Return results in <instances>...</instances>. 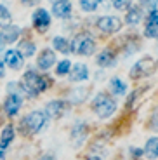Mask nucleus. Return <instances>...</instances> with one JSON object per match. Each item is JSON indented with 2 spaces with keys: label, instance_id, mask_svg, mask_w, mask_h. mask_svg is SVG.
I'll use <instances>...</instances> for the list:
<instances>
[{
  "label": "nucleus",
  "instance_id": "obj_32",
  "mask_svg": "<svg viewBox=\"0 0 158 160\" xmlns=\"http://www.w3.org/2000/svg\"><path fill=\"white\" fill-rule=\"evenodd\" d=\"M131 153H132V157H134V158H139V157L144 155V152H142L141 148H131Z\"/></svg>",
  "mask_w": 158,
  "mask_h": 160
},
{
  "label": "nucleus",
  "instance_id": "obj_34",
  "mask_svg": "<svg viewBox=\"0 0 158 160\" xmlns=\"http://www.w3.org/2000/svg\"><path fill=\"white\" fill-rule=\"evenodd\" d=\"M5 75V66H4V61L0 59V77Z\"/></svg>",
  "mask_w": 158,
  "mask_h": 160
},
{
  "label": "nucleus",
  "instance_id": "obj_24",
  "mask_svg": "<svg viewBox=\"0 0 158 160\" xmlns=\"http://www.w3.org/2000/svg\"><path fill=\"white\" fill-rule=\"evenodd\" d=\"M11 12L7 11V7L5 5H0V30L5 28V26H9L11 24Z\"/></svg>",
  "mask_w": 158,
  "mask_h": 160
},
{
  "label": "nucleus",
  "instance_id": "obj_6",
  "mask_svg": "<svg viewBox=\"0 0 158 160\" xmlns=\"http://www.w3.org/2000/svg\"><path fill=\"white\" fill-rule=\"evenodd\" d=\"M122 19L116 16H103V18H99L97 19V28L101 30V32L104 33H116L122 30Z\"/></svg>",
  "mask_w": 158,
  "mask_h": 160
},
{
  "label": "nucleus",
  "instance_id": "obj_7",
  "mask_svg": "<svg viewBox=\"0 0 158 160\" xmlns=\"http://www.w3.org/2000/svg\"><path fill=\"white\" fill-rule=\"evenodd\" d=\"M89 136V127L87 124H83V122H78L71 127V132H70V141L71 144L75 146V148H80L83 144V141L87 139Z\"/></svg>",
  "mask_w": 158,
  "mask_h": 160
},
{
  "label": "nucleus",
  "instance_id": "obj_13",
  "mask_svg": "<svg viewBox=\"0 0 158 160\" xmlns=\"http://www.w3.org/2000/svg\"><path fill=\"white\" fill-rule=\"evenodd\" d=\"M89 78V68H87V64H75L73 68H71L70 72V80L71 82H83V80H87Z\"/></svg>",
  "mask_w": 158,
  "mask_h": 160
},
{
  "label": "nucleus",
  "instance_id": "obj_19",
  "mask_svg": "<svg viewBox=\"0 0 158 160\" xmlns=\"http://www.w3.org/2000/svg\"><path fill=\"white\" fill-rule=\"evenodd\" d=\"M142 18V9L141 7H131L129 12L125 14V23L127 24H139Z\"/></svg>",
  "mask_w": 158,
  "mask_h": 160
},
{
  "label": "nucleus",
  "instance_id": "obj_21",
  "mask_svg": "<svg viewBox=\"0 0 158 160\" xmlns=\"http://www.w3.org/2000/svg\"><path fill=\"white\" fill-rule=\"evenodd\" d=\"M52 45L57 52H63V54H68L70 52V42H68L64 37H54L52 38Z\"/></svg>",
  "mask_w": 158,
  "mask_h": 160
},
{
  "label": "nucleus",
  "instance_id": "obj_39",
  "mask_svg": "<svg viewBox=\"0 0 158 160\" xmlns=\"http://www.w3.org/2000/svg\"><path fill=\"white\" fill-rule=\"evenodd\" d=\"M153 2H156V4H158V0H153Z\"/></svg>",
  "mask_w": 158,
  "mask_h": 160
},
{
  "label": "nucleus",
  "instance_id": "obj_17",
  "mask_svg": "<svg viewBox=\"0 0 158 160\" xmlns=\"http://www.w3.org/2000/svg\"><path fill=\"white\" fill-rule=\"evenodd\" d=\"M14 141V127L12 125H5L2 134H0V148L5 150L9 148V144Z\"/></svg>",
  "mask_w": 158,
  "mask_h": 160
},
{
  "label": "nucleus",
  "instance_id": "obj_18",
  "mask_svg": "<svg viewBox=\"0 0 158 160\" xmlns=\"http://www.w3.org/2000/svg\"><path fill=\"white\" fill-rule=\"evenodd\" d=\"M144 155L148 157L150 160L158 158V138H150L146 141V146H144Z\"/></svg>",
  "mask_w": 158,
  "mask_h": 160
},
{
  "label": "nucleus",
  "instance_id": "obj_1",
  "mask_svg": "<svg viewBox=\"0 0 158 160\" xmlns=\"http://www.w3.org/2000/svg\"><path fill=\"white\" fill-rule=\"evenodd\" d=\"M19 85H21V89H23L24 94L37 96V94H40L42 91H45V89H47L49 82H47V78H45V77H42V75H38L37 72L30 70V72H26L23 75Z\"/></svg>",
  "mask_w": 158,
  "mask_h": 160
},
{
  "label": "nucleus",
  "instance_id": "obj_14",
  "mask_svg": "<svg viewBox=\"0 0 158 160\" xmlns=\"http://www.w3.org/2000/svg\"><path fill=\"white\" fill-rule=\"evenodd\" d=\"M19 108H21V98L19 96H7V98H5L4 110H5V113H7L9 117L17 115Z\"/></svg>",
  "mask_w": 158,
  "mask_h": 160
},
{
  "label": "nucleus",
  "instance_id": "obj_31",
  "mask_svg": "<svg viewBox=\"0 0 158 160\" xmlns=\"http://www.w3.org/2000/svg\"><path fill=\"white\" fill-rule=\"evenodd\" d=\"M150 127L153 129V131H158V112H155L153 115H151V120H150Z\"/></svg>",
  "mask_w": 158,
  "mask_h": 160
},
{
  "label": "nucleus",
  "instance_id": "obj_15",
  "mask_svg": "<svg viewBox=\"0 0 158 160\" xmlns=\"http://www.w3.org/2000/svg\"><path fill=\"white\" fill-rule=\"evenodd\" d=\"M96 61H97L99 66H103V68H110V66H113V64H115L116 58H115V52H111L110 49H104V51H101L97 54Z\"/></svg>",
  "mask_w": 158,
  "mask_h": 160
},
{
  "label": "nucleus",
  "instance_id": "obj_8",
  "mask_svg": "<svg viewBox=\"0 0 158 160\" xmlns=\"http://www.w3.org/2000/svg\"><path fill=\"white\" fill-rule=\"evenodd\" d=\"M66 112H68V103L66 101H61V99L49 101V103L45 104V110H44L47 118H59V117H63Z\"/></svg>",
  "mask_w": 158,
  "mask_h": 160
},
{
  "label": "nucleus",
  "instance_id": "obj_33",
  "mask_svg": "<svg viewBox=\"0 0 158 160\" xmlns=\"http://www.w3.org/2000/svg\"><path fill=\"white\" fill-rule=\"evenodd\" d=\"M23 4H26V5H37L40 2V0H21Z\"/></svg>",
  "mask_w": 158,
  "mask_h": 160
},
{
  "label": "nucleus",
  "instance_id": "obj_11",
  "mask_svg": "<svg viewBox=\"0 0 158 160\" xmlns=\"http://www.w3.org/2000/svg\"><path fill=\"white\" fill-rule=\"evenodd\" d=\"M52 14H54L56 18H61V19L70 18V14H71V4L68 2V0H57V2H54V4H52Z\"/></svg>",
  "mask_w": 158,
  "mask_h": 160
},
{
  "label": "nucleus",
  "instance_id": "obj_22",
  "mask_svg": "<svg viewBox=\"0 0 158 160\" xmlns=\"http://www.w3.org/2000/svg\"><path fill=\"white\" fill-rule=\"evenodd\" d=\"M110 87H111V92H113V94H118V96H123L125 91H127L125 84H123L120 78H116V77L110 80Z\"/></svg>",
  "mask_w": 158,
  "mask_h": 160
},
{
  "label": "nucleus",
  "instance_id": "obj_12",
  "mask_svg": "<svg viewBox=\"0 0 158 160\" xmlns=\"http://www.w3.org/2000/svg\"><path fill=\"white\" fill-rule=\"evenodd\" d=\"M56 63V52L51 51V49H44V51L40 52L38 56V68L40 70H49L52 68Z\"/></svg>",
  "mask_w": 158,
  "mask_h": 160
},
{
  "label": "nucleus",
  "instance_id": "obj_30",
  "mask_svg": "<svg viewBox=\"0 0 158 160\" xmlns=\"http://www.w3.org/2000/svg\"><path fill=\"white\" fill-rule=\"evenodd\" d=\"M151 24H158V9H153L146 19V26H151Z\"/></svg>",
  "mask_w": 158,
  "mask_h": 160
},
{
  "label": "nucleus",
  "instance_id": "obj_29",
  "mask_svg": "<svg viewBox=\"0 0 158 160\" xmlns=\"http://www.w3.org/2000/svg\"><path fill=\"white\" fill-rule=\"evenodd\" d=\"M144 35L148 38H158V24H151L144 28Z\"/></svg>",
  "mask_w": 158,
  "mask_h": 160
},
{
  "label": "nucleus",
  "instance_id": "obj_35",
  "mask_svg": "<svg viewBox=\"0 0 158 160\" xmlns=\"http://www.w3.org/2000/svg\"><path fill=\"white\" fill-rule=\"evenodd\" d=\"M38 160H56L54 158V157H52V155H42V157H40V158Z\"/></svg>",
  "mask_w": 158,
  "mask_h": 160
},
{
  "label": "nucleus",
  "instance_id": "obj_9",
  "mask_svg": "<svg viewBox=\"0 0 158 160\" xmlns=\"http://www.w3.org/2000/svg\"><path fill=\"white\" fill-rule=\"evenodd\" d=\"M33 24H35V28L38 32H45L49 28V24H51V16H49V12L45 9H37L33 12Z\"/></svg>",
  "mask_w": 158,
  "mask_h": 160
},
{
  "label": "nucleus",
  "instance_id": "obj_38",
  "mask_svg": "<svg viewBox=\"0 0 158 160\" xmlns=\"http://www.w3.org/2000/svg\"><path fill=\"white\" fill-rule=\"evenodd\" d=\"M4 45H5V44H4V42H2V38H0V51L4 49Z\"/></svg>",
  "mask_w": 158,
  "mask_h": 160
},
{
  "label": "nucleus",
  "instance_id": "obj_20",
  "mask_svg": "<svg viewBox=\"0 0 158 160\" xmlns=\"http://www.w3.org/2000/svg\"><path fill=\"white\" fill-rule=\"evenodd\" d=\"M35 51H37V47L32 40H23L19 44V49H17V52H19L23 58H32L33 54H35Z\"/></svg>",
  "mask_w": 158,
  "mask_h": 160
},
{
  "label": "nucleus",
  "instance_id": "obj_25",
  "mask_svg": "<svg viewBox=\"0 0 158 160\" xmlns=\"http://www.w3.org/2000/svg\"><path fill=\"white\" fill-rule=\"evenodd\" d=\"M99 4H101V0H80V7H82L85 12L96 11Z\"/></svg>",
  "mask_w": 158,
  "mask_h": 160
},
{
  "label": "nucleus",
  "instance_id": "obj_3",
  "mask_svg": "<svg viewBox=\"0 0 158 160\" xmlns=\"http://www.w3.org/2000/svg\"><path fill=\"white\" fill-rule=\"evenodd\" d=\"M45 122H47V115H45L44 112L35 110V112L28 113V115L23 118L21 127H23L24 134H37V132H40L42 129H44Z\"/></svg>",
  "mask_w": 158,
  "mask_h": 160
},
{
  "label": "nucleus",
  "instance_id": "obj_27",
  "mask_svg": "<svg viewBox=\"0 0 158 160\" xmlns=\"http://www.w3.org/2000/svg\"><path fill=\"white\" fill-rule=\"evenodd\" d=\"M70 66H71V63L68 59L61 61V63L57 64V68H56V73H57V75H66V73H70Z\"/></svg>",
  "mask_w": 158,
  "mask_h": 160
},
{
  "label": "nucleus",
  "instance_id": "obj_16",
  "mask_svg": "<svg viewBox=\"0 0 158 160\" xmlns=\"http://www.w3.org/2000/svg\"><path fill=\"white\" fill-rule=\"evenodd\" d=\"M5 63H7L12 70H19L21 66H23V56H21L17 51L11 49V51L5 52Z\"/></svg>",
  "mask_w": 158,
  "mask_h": 160
},
{
  "label": "nucleus",
  "instance_id": "obj_36",
  "mask_svg": "<svg viewBox=\"0 0 158 160\" xmlns=\"http://www.w3.org/2000/svg\"><path fill=\"white\" fill-rule=\"evenodd\" d=\"M87 160H101V158H99V157H89Z\"/></svg>",
  "mask_w": 158,
  "mask_h": 160
},
{
  "label": "nucleus",
  "instance_id": "obj_23",
  "mask_svg": "<svg viewBox=\"0 0 158 160\" xmlns=\"http://www.w3.org/2000/svg\"><path fill=\"white\" fill-rule=\"evenodd\" d=\"M87 98V89H75L70 92V103H82Z\"/></svg>",
  "mask_w": 158,
  "mask_h": 160
},
{
  "label": "nucleus",
  "instance_id": "obj_4",
  "mask_svg": "<svg viewBox=\"0 0 158 160\" xmlns=\"http://www.w3.org/2000/svg\"><path fill=\"white\" fill-rule=\"evenodd\" d=\"M70 51L80 54V56H92V52L96 51V42L87 33H78L70 44Z\"/></svg>",
  "mask_w": 158,
  "mask_h": 160
},
{
  "label": "nucleus",
  "instance_id": "obj_28",
  "mask_svg": "<svg viewBox=\"0 0 158 160\" xmlns=\"http://www.w3.org/2000/svg\"><path fill=\"white\" fill-rule=\"evenodd\" d=\"M7 92H9V96H19V94H23V89H21L19 84L11 82V84H7Z\"/></svg>",
  "mask_w": 158,
  "mask_h": 160
},
{
  "label": "nucleus",
  "instance_id": "obj_10",
  "mask_svg": "<svg viewBox=\"0 0 158 160\" xmlns=\"http://www.w3.org/2000/svg\"><path fill=\"white\" fill-rule=\"evenodd\" d=\"M19 35H21V30L17 28V26H14V24H9V26H5V28L0 30V38H2L4 44H12V42H16V40L19 38Z\"/></svg>",
  "mask_w": 158,
  "mask_h": 160
},
{
  "label": "nucleus",
  "instance_id": "obj_37",
  "mask_svg": "<svg viewBox=\"0 0 158 160\" xmlns=\"http://www.w3.org/2000/svg\"><path fill=\"white\" fill-rule=\"evenodd\" d=\"M2 158H4V150L0 148V160H2Z\"/></svg>",
  "mask_w": 158,
  "mask_h": 160
},
{
  "label": "nucleus",
  "instance_id": "obj_40",
  "mask_svg": "<svg viewBox=\"0 0 158 160\" xmlns=\"http://www.w3.org/2000/svg\"><path fill=\"white\" fill-rule=\"evenodd\" d=\"M142 2H144V0H142Z\"/></svg>",
  "mask_w": 158,
  "mask_h": 160
},
{
  "label": "nucleus",
  "instance_id": "obj_26",
  "mask_svg": "<svg viewBox=\"0 0 158 160\" xmlns=\"http://www.w3.org/2000/svg\"><path fill=\"white\" fill-rule=\"evenodd\" d=\"M111 4L118 11H125V9H129L132 5V0H111Z\"/></svg>",
  "mask_w": 158,
  "mask_h": 160
},
{
  "label": "nucleus",
  "instance_id": "obj_5",
  "mask_svg": "<svg viewBox=\"0 0 158 160\" xmlns=\"http://www.w3.org/2000/svg\"><path fill=\"white\" fill-rule=\"evenodd\" d=\"M155 70V61L153 58L150 56H144L137 61V63L132 66L131 70V77L132 78H144V77H150Z\"/></svg>",
  "mask_w": 158,
  "mask_h": 160
},
{
  "label": "nucleus",
  "instance_id": "obj_2",
  "mask_svg": "<svg viewBox=\"0 0 158 160\" xmlns=\"http://www.w3.org/2000/svg\"><path fill=\"white\" fill-rule=\"evenodd\" d=\"M115 110H116V103H115V99H111V96L106 94V92H99L97 96L94 98V101H92V112L99 118L111 117L115 113Z\"/></svg>",
  "mask_w": 158,
  "mask_h": 160
}]
</instances>
